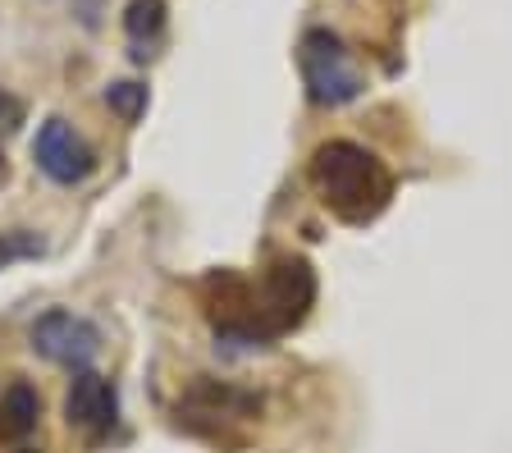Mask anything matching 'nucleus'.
<instances>
[{
  "instance_id": "obj_1",
  "label": "nucleus",
  "mask_w": 512,
  "mask_h": 453,
  "mask_svg": "<svg viewBox=\"0 0 512 453\" xmlns=\"http://www.w3.org/2000/svg\"><path fill=\"white\" fill-rule=\"evenodd\" d=\"M311 302H316V275L302 257L270 261L261 284H247L243 275H229V270H220L206 284V316H211L215 335L247 339V344L288 335L293 325L307 321Z\"/></svg>"
},
{
  "instance_id": "obj_2",
  "label": "nucleus",
  "mask_w": 512,
  "mask_h": 453,
  "mask_svg": "<svg viewBox=\"0 0 512 453\" xmlns=\"http://www.w3.org/2000/svg\"><path fill=\"white\" fill-rule=\"evenodd\" d=\"M311 184L343 225H371L394 197L389 165L375 151H366L362 142L348 138L320 142L316 156H311Z\"/></svg>"
},
{
  "instance_id": "obj_3",
  "label": "nucleus",
  "mask_w": 512,
  "mask_h": 453,
  "mask_svg": "<svg viewBox=\"0 0 512 453\" xmlns=\"http://www.w3.org/2000/svg\"><path fill=\"white\" fill-rule=\"evenodd\" d=\"M298 69L307 83V97L316 106H348L362 97V74L352 65L348 46L330 28H311L298 46Z\"/></svg>"
},
{
  "instance_id": "obj_4",
  "label": "nucleus",
  "mask_w": 512,
  "mask_h": 453,
  "mask_svg": "<svg viewBox=\"0 0 512 453\" xmlns=\"http://www.w3.org/2000/svg\"><path fill=\"white\" fill-rule=\"evenodd\" d=\"M32 353H42L55 367L87 371L101 353V330L87 316L55 307V312L37 316V325H32Z\"/></svg>"
},
{
  "instance_id": "obj_5",
  "label": "nucleus",
  "mask_w": 512,
  "mask_h": 453,
  "mask_svg": "<svg viewBox=\"0 0 512 453\" xmlns=\"http://www.w3.org/2000/svg\"><path fill=\"white\" fill-rule=\"evenodd\" d=\"M32 156H37V170L60 188H74L83 184L87 174L96 170V151L87 147V138L69 124V119L51 115L37 129V142H32Z\"/></svg>"
},
{
  "instance_id": "obj_6",
  "label": "nucleus",
  "mask_w": 512,
  "mask_h": 453,
  "mask_svg": "<svg viewBox=\"0 0 512 453\" xmlns=\"http://www.w3.org/2000/svg\"><path fill=\"white\" fill-rule=\"evenodd\" d=\"M119 417V389L115 380L96 376V371H74V385L64 394V421L69 431H83V435H106Z\"/></svg>"
},
{
  "instance_id": "obj_7",
  "label": "nucleus",
  "mask_w": 512,
  "mask_h": 453,
  "mask_svg": "<svg viewBox=\"0 0 512 453\" xmlns=\"http://www.w3.org/2000/svg\"><path fill=\"white\" fill-rule=\"evenodd\" d=\"M183 408L202 412V417H252V412H261V399H256L252 389L229 385V380L197 376L183 389Z\"/></svg>"
},
{
  "instance_id": "obj_8",
  "label": "nucleus",
  "mask_w": 512,
  "mask_h": 453,
  "mask_svg": "<svg viewBox=\"0 0 512 453\" xmlns=\"http://www.w3.org/2000/svg\"><path fill=\"white\" fill-rule=\"evenodd\" d=\"M42 421V394L28 380L0 389V444H23Z\"/></svg>"
},
{
  "instance_id": "obj_9",
  "label": "nucleus",
  "mask_w": 512,
  "mask_h": 453,
  "mask_svg": "<svg viewBox=\"0 0 512 453\" xmlns=\"http://www.w3.org/2000/svg\"><path fill=\"white\" fill-rule=\"evenodd\" d=\"M165 23H170V10L165 0H128L124 10V33L133 42V60H151L165 37Z\"/></svg>"
},
{
  "instance_id": "obj_10",
  "label": "nucleus",
  "mask_w": 512,
  "mask_h": 453,
  "mask_svg": "<svg viewBox=\"0 0 512 453\" xmlns=\"http://www.w3.org/2000/svg\"><path fill=\"white\" fill-rule=\"evenodd\" d=\"M46 252V243L32 229H5L0 234V270L14 266V261H37Z\"/></svg>"
},
{
  "instance_id": "obj_11",
  "label": "nucleus",
  "mask_w": 512,
  "mask_h": 453,
  "mask_svg": "<svg viewBox=\"0 0 512 453\" xmlns=\"http://www.w3.org/2000/svg\"><path fill=\"white\" fill-rule=\"evenodd\" d=\"M106 106L115 110L124 124H138L142 110H147V87L142 83H110L106 87Z\"/></svg>"
},
{
  "instance_id": "obj_12",
  "label": "nucleus",
  "mask_w": 512,
  "mask_h": 453,
  "mask_svg": "<svg viewBox=\"0 0 512 453\" xmlns=\"http://www.w3.org/2000/svg\"><path fill=\"white\" fill-rule=\"evenodd\" d=\"M23 119H28V106H23V97H14L10 87H0V138H14Z\"/></svg>"
}]
</instances>
